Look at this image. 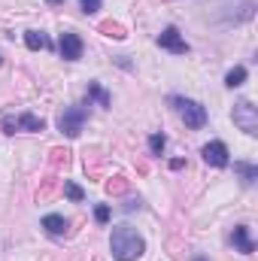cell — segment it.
<instances>
[{"mask_svg": "<svg viewBox=\"0 0 258 261\" xmlns=\"http://www.w3.org/2000/svg\"><path fill=\"white\" fill-rule=\"evenodd\" d=\"M110 249H113V258L116 261H137L146 252V243H143V237L131 225H119V228H113Z\"/></svg>", "mask_w": 258, "mask_h": 261, "instance_id": "obj_1", "label": "cell"}, {"mask_svg": "<svg viewBox=\"0 0 258 261\" xmlns=\"http://www.w3.org/2000/svg\"><path fill=\"white\" fill-rule=\"evenodd\" d=\"M170 103H173V107H176V113L183 116L186 128L200 130L203 125H207V110H203V103L189 100V97H170Z\"/></svg>", "mask_w": 258, "mask_h": 261, "instance_id": "obj_2", "label": "cell"}, {"mask_svg": "<svg viewBox=\"0 0 258 261\" xmlns=\"http://www.w3.org/2000/svg\"><path fill=\"white\" fill-rule=\"evenodd\" d=\"M85 119H88V110H85V107H67L64 113L58 116V128H61V134H67L70 140H76V137L82 134Z\"/></svg>", "mask_w": 258, "mask_h": 261, "instance_id": "obj_3", "label": "cell"}, {"mask_svg": "<svg viewBox=\"0 0 258 261\" xmlns=\"http://www.w3.org/2000/svg\"><path fill=\"white\" fill-rule=\"evenodd\" d=\"M234 125L243 130V134H249V137H255L258 134V107H252L249 100H240V103H234Z\"/></svg>", "mask_w": 258, "mask_h": 261, "instance_id": "obj_4", "label": "cell"}, {"mask_svg": "<svg viewBox=\"0 0 258 261\" xmlns=\"http://www.w3.org/2000/svg\"><path fill=\"white\" fill-rule=\"evenodd\" d=\"M0 128L3 134H15V130H43L46 128V122L40 119V116H31V113H24V116H3V122H0Z\"/></svg>", "mask_w": 258, "mask_h": 261, "instance_id": "obj_5", "label": "cell"}, {"mask_svg": "<svg viewBox=\"0 0 258 261\" xmlns=\"http://www.w3.org/2000/svg\"><path fill=\"white\" fill-rule=\"evenodd\" d=\"M158 46L167 49V52H173V55H186V52H189V43L183 40V34H179L176 28H164V31L158 34Z\"/></svg>", "mask_w": 258, "mask_h": 261, "instance_id": "obj_6", "label": "cell"}, {"mask_svg": "<svg viewBox=\"0 0 258 261\" xmlns=\"http://www.w3.org/2000/svg\"><path fill=\"white\" fill-rule=\"evenodd\" d=\"M200 155H203V161H207L210 167H228V146H225L222 140L207 143V146L200 149Z\"/></svg>", "mask_w": 258, "mask_h": 261, "instance_id": "obj_7", "label": "cell"}, {"mask_svg": "<svg viewBox=\"0 0 258 261\" xmlns=\"http://www.w3.org/2000/svg\"><path fill=\"white\" fill-rule=\"evenodd\" d=\"M58 49H61V58H64V61H79V58H82V40H79V34L64 31Z\"/></svg>", "mask_w": 258, "mask_h": 261, "instance_id": "obj_8", "label": "cell"}, {"mask_svg": "<svg viewBox=\"0 0 258 261\" xmlns=\"http://www.w3.org/2000/svg\"><path fill=\"white\" fill-rule=\"evenodd\" d=\"M231 243H234V246H237V252H243V255H252V252H255V243H252V237H249V228H246V225H237V228H234Z\"/></svg>", "mask_w": 258, "mask_h": 261, "instance_id": "obj_9", "label": "cell"}, {"mask_svg": "<svg viewBox=\"0 0 258 261\" xmlns=\"http://www.w3.org/2000/svg\"><path fill=\"white\" fill-rule=\"evenodd\" d=\"M91 100H97L100 107H110V103H113L110 91H104V88H100V82H88V94H85V103L91 107Z\"/></svg>", "mask_w": 258, "mask_h": 261, "instance_id": "obj_10", "label": "cell"}, {"mask_svg": "<svg viewBox=\"0 0 258 261\" xmlns=\"http://www.w3.org/2000/svg\"><path fill=\"white\" fill-rule=\"evenodd\" d=\"M43 228H46L52 237H61V234H67V219H64V216H55V213H49V216L43 219Z\"/></svg>", "mask_w": 258, "mask_h": 261, "instance_id": "obj_11", "label": "cell"}, {"mask_svg": "<svg viewBox=\"0 0 258 261\" xmlns=\"http://www.w3.org/2000/svg\"><path fill=\"white\" fill-rule=\"evenodd\" d=\"M24 43H28V49H34V52H37V49H52V40H49L43 31H28V34H24Z\"/></svg>", "mask_w": 258, "mask_h": 261, "instance_id": "obj_12", "label": "cell"}, {"mask_svg": "<svg viewBox=\"0 0 258 261\" xmlns=\"http://www.w3.org/2000/svg\"><path fill=\"white\" fill-rule=\"evenodd\" d=\"M234 170H237V173L243 176V182H246V186H252V182L258 179V167H255V164H246V161H237V164H234Z\"/></svg>", "mask_w": 258, "mask_h": 261, "instance_id": "obj_13", "label": "cell"}, {"mask_svg": "<svg viewBox=\"0 0 258 261\" xmlns=\"http://www.w3.org/2000/svg\"><path fill=\"white\" fill-rule=\"evenodd\" d=\"M246 82V67H234V70H228V76H225V85L228 88H240Z\"/></svg>", "mask_w": 258, "mask_h": 261, "instance_id": "obj_14", "label": "cell"}, {"mask_svg": "<svg viewBox=\"0 0 258 261\" xmlns=\"http://www.w3.org/2000/svg\"><path fill=\"white\" fill-rule=\"evenodd\" d=\"M100 31H104L107 37H116V40H125V37H128V34H125V28H122V24H116V21H104V24H100Z\"/></svg>", "mask_w": 258, "mask_h": 261, "instance_id": "obj_15", "label": "cell"}, {"mask_svg": "<svg viewBox=\"0 0 258 261\" xmlns=\"http://www.w3.org/2000/svg\"><path fill=\"white\" fill-rule=\"evenodd\" d=\"M164 146H167V137H164V134H152V137H149V152H152V155H161Z\"/></svg>", "mask_w": 258, "mask_h": 261, "instance_id": "obj_16", "label": "cell"}, {"mask_svg": "<svg viewBox=\"0 0 258 261\" xmlns=\"http://www.w3.org/2000/svg\"><path fill=\"white\" fill-rule=\"evenodd\" d=\"M107 192H110V195H125V192H128V182H125L122 176H116V179L107 182Z\"/></svg>", "mask_w": 258, "mask_h": 261, "instance_id": "obj_17", "label": "cell"}, {"mask_svg": "<svg viewBox=\"0 0 258 261\" xmlns=\"http://www.w3.org/2000/svg\"><path fill=\"white\" fill-rule=\"evenodd\" d=\"M64 195L70 197V200H82V189H79L76 182H64Z\"/></svg>", "mask_w": 258, "mask_h": 261, "instance_id": "obj_18", "label": "cell"}, {"mask_svg": "<svg viewBox=\"0 0 258 261\" xmlns=\"http://www.w3.org/2000/svg\"><path fill=\"white\" fill-rule=\"evenodd\" d=\"M79 6H82V12H88V15H91V12H97V9H100V0H79Z\"/></svg>", "mask_w": 258, "mask_h": 261, "instance_id": "obj_19", "label": "cell"}, {"mask_svg": "<svg viewBox=\"0 0 258 261\" xmlns=\"http://www.w3.org/2000/svg\"><path fill=\"white\" fill-rule=\"evenodd\" d=\"M94 219H97V222H100V225H104V222H107V219H110V206H107V203H100V206H97V210H94Z\"/></svg>", "mask_w": 258, "mask_h": 261, "instance_id": "obj_20", "label": "cell"}, {"mask_svg": "<svg viewBox=\"0 0 258 261\" xmlns=\"http://www.w3.org/2000/svg\"><path fill=\"white\" fill-rule=\"evenodd\" d=\"M137 206H140V197H137V200H134V197H131L128 203H125V210H128V213H131V210H137Z\"/></svg>", "mask_w": 258, "mask_h": 261, "instance_id": "obj_21", "label": "cell"}, {"mask_svg": "<svg viewBox=\"0 0 258 261\" xmlns=\"http://www.w3.org/2000/svg\"><path fill=\"white\" fill-rule=\"evenodd\" d=\"M49 3H52V6H61V3H64V0H49Z\"/></svg>", "mask_w": 258, "mask_h": 261, "instance_id": "obj_22", "label": "cell"}, {"mask_svg": "<svg viewBox=\"0 0 258 261\" xmlns=\"http://www.w3.org/2000/svg\"><path fill=\"white\" fill-rule=\"evenodd\" d=\"M192 261H207V258H200V255H197V258H192Z\"/></svg>", "mask_w": 258, "mask_h": 261, "instance_id": "obj_23", "label": "cell"}]
</instances>
